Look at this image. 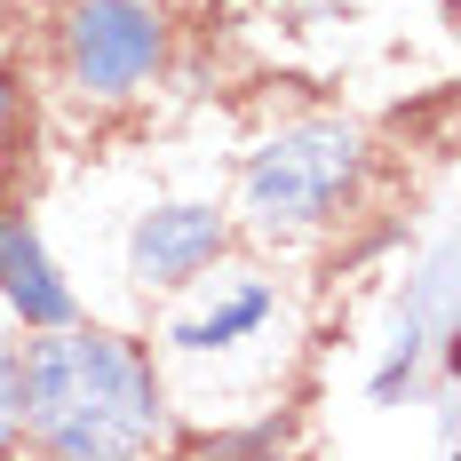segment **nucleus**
Wrapping results in <instances>:
<instances>
[{"mask_svg":"<svg viewBox=\"0 0 461 461\" xmlns=\"http://www.w3.org/2000/svg\"><path fill=\"white\" fill-rule=\"evenodd\" d=\"M366 176V136L350 120H294L247 159V223L255 230H319Z\"/></svg>","mask_w":461,"mask_h":461,"instance_id":"f03ea898","label":"nucleus"},{"mask_svg":"<svg viewBox=\"0 0 461 461\" xmlns=\"http://www.w3.org/2000/svg\"><path fill=\"white\" fill-rule=\"evenodd\" d=\"M0 120H8V88H0Z\"/></svg>","mask_w":461,"mask_h":461,"instance_id":"6e6552de","label":"nucleus"},{"mask_svg":"<svg viewBox=\"0 0 461 461\" xmlns=\"http://www.w3.org/2000/svg\"><path fill=\"white\" fill-rule=\"evenodd\" d=\"M271 311H278V294L263 286V278H230L223 303H207L199 319H176V334H167V342H176V350H230L239 334H255Z\"/></svg>","mask_w":461,"mask_h":461,"instance_id":"423d86ee","label":"nucleus"},{"mask_svg":"<svg viewBox=\"0 0 461 461\" xmlns=\"http://www.w3.org/2000/svg\"><path fill=\"white\" fill-rule=\"evenodd\" d=\"M159 374L136 342L95 326H32L24 342V438L64 461H128L159 446Z\"/></svg>","mask_w":461,"mask_h":461,"instance_id":"f257e3e1","label":"nucleus"},{"mask_svg":"<svg viewBox=\"0 0 461 461\" xmlns=\"http://www.w3.org/2000/svg\"><path fill=\"white\" fill-rule=\"evenodd\" d=\"M56 41H64L72 88L95 104H120L167 64V16L151 0H72Z\"/></svg>","mask_w":461,"mask_h":461,"instance_id":"7ed1b4c3","label":"nucleus"},{"mask_svg":"<svg viewBox=\"0 0 461 461\" xmlns=\"http://www.w3.org/2000/svg\"><path fill=\"white\" fill-rule=\"evenodd\" d=\"M0 294H8V311L24 326H64L72 319V286L56 278L41 230L24 223V215H0Z\"/></svg>","mask_w":461,"mask_h":461,"instance_id":"39448f33","label":"nucleus"},{"mask_svg":"<svg viewBox=\"0 0 461 461\" xmlns=\"http://www.w3.org/2000/svg\"><path fill=\"white\" fill-rule=\"evenodd\" d=\"M24 438V342L0 334V454Z\"/></svg>","mask_w":461,"mask_h":461,"instance_id":"0eeeda50","label":"nucleus"},{"mask_svg":"<svg viewBox=\"0 0 461 461\" xmlns=\"http://www.w3.org/2000/svg\"><path fill=\"white\" fill-rule=\"evenodd\" d=\"M223 215L215 207H151L128 239V271L143 286H191V278L207 271L215 255H223Z\"/></svg>","mask_w":461,"mask_h":461,"instance_id":"20e7f679","label":"nucleus"}]
</instances>
